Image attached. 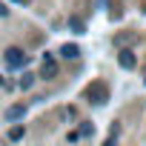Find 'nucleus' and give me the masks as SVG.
I'll return each instance as SVG.
<instances>
[{"label":"nucleus","instance_id":"nucleus-1","mask_svg":"<svg viewBox=\"0 0 146 146\" xmlns=\"http://www.w3.org/2000/svg\"><path fill=\"white\" fill-rule=\"evenodd\" d=\"M26 54L20 52V49H9L6 52V63H9V69H20V66H26Z\"/></svg>","mask_w":146,"mask_h":146},{"label":"nucleus","instance_id":"nucleus-2","mask_svg":"<svg viewBox=\"0 0 146 146\" xmlns=\"http://www.w3.org/2000/svg\"><path fill=\"white\" fill-rule=\"evenodd\" d=\"M86 98H89L92 103H103V100H106V86H103V83H92V86L86 89Z\"/></svg>","mask_w":146,"mask_h":146},{"label":"nucleus","instance_id":"nucleus-3","mask_svg":"<svg viewBox=\"0 0 146 146\" xmlns=\"http://www.w3.org/2000/svg\"><path fill=\"white\" fill-rule=\"evenodd\" d=\"M23 115H26V106H23V103H15V106H9V109H6V120H9V123L23 120Z\"/></svg>","mask_w":146,"mask_h":146},{"label":"nucleus","instance_id":"nucleus-4","mask_svg":"<svg viewBox=\"0 0 146 146\" xmlns=\"http://www.w3.org/2000/svg\"><path fill=\"white\" fill-rule=\"evenodd\" d=\"M40 75H43V78H54V75H57V63H54V57H52L49 52L43 54V72H40Z\"/></svg>","mask_w":146,"mask_h":146},{"label":"nucleus","instance_id":"nucleus-5","mask_svg":"<svg viewBox=\"0 0 146 146\" xmlns=\"http://www.w3.org/2000/svg\"><path fill=\"white\" fill-rule=\"evenodd\" d=\"M117 60H120V66H123V69H135V54H132V52H120V57H117Z\"/></svg>","mask_w":146,"mask_h":146},{"label":"nucleus","instance_id":"nucleus-6","mask_svg":"<svg viewBox=\"0 0 146 146\" xmlns=\"http://www.w3.org/2000/svg\"><path fill=\"white\" fill-rule=\"evenodd\" d=\"M60 54H63V57H69V60H75L80 52H78V46H75V43H66V46L60 49Z\"/></svg>","mask_w":146,"mask_h":146},{"label":"nucleus","instance_id":"nucleus-7","mask_svg":"<svg viewBox=\"0 0 146 146\" xmlns=\"http://www.w3.org/2000/svg\"><path fill=\"white\" fill-rule=\"evenodd\" d=\"M32 83H35V75H23V80H20V89H32Z\"/></svg>","mask_w":146,"mask_h":146},{"label":"nucleus","instance_id":"nucleus-8","mask_svg":"<svg viewBox=\"0 0 146 146\" xmlns=\"http://www.w3.org/2000/svg\"><path fill=\"white\" fill-rule=\"evenodd\" d=\"M9 137H12V140H20V137H23V126H15V129L9 132Z\"/></svg>","mask_w":146,"mask_h":146},{"label":"nucleus","instance_id":"nucleus-9","mask_svg":"<svg viewBox=\"0 0 146 146\" xmlns=\"http://www.w3.org/2000/svg\"><path fill=\"white\" fill-rule=\"evenodd\" d=\"M92 132H95V129H92V126H89V123H83V126H80V132H78V135H83V137H89V135H92Z\"/></svg>","mask_w":146,"mask_h":146},{"label":"nucleus","instance_id":"nucleus-10","mask_svg":"<svg viewBox=\"0 0 146 146\" xmlns=\"http://www.w3.org/2000/svg\"><path fill=\"white\" fill-rule=\"evenodd\" d=\"M69 23H72V29H75V32H83V23H80V20H78V17H72V20H69Z\"/></svg>","mask_w":146,"mask_h":146},{"label":"nucleus","instance_id":"nucleus-11","mask_svg":"<svg viewBox=\"0 0 146 146\" xmlns=\"http://www.w3.org/2000/svg\"><path fill=\"white\" fill-rule=\"evenodd\" d=\"M6 15H9V9H6L3 3H0V17H6Z\"/></svg>","mask_w":146,"mask_h":146},{"label":"nucleus","instance_id":"nucleus-12","mask_svg":"<svg viewBox=\"0 0 146 146\" xmlns=\"http://www.w3.org/2000/svg\"><path fill=\"white\" fill-rule=\"evenodd\" d=\"M15 3H23V0H15Z\"/></svg>","mask_w":146,"mask_h":146},{"label":"nucleus","instance_id":"nucleus-13","mask_svg":"<svg viewBox=\"0 0 146 146\" xmlns=\"http://www.w3.org/2000/svg\"><path fill=\"white\" fill-rule=\"evenodd\" d=\"M0 86H3V78H0Z\"/></svg>","mask_w":146,"mask_h":146}]
</instances>
